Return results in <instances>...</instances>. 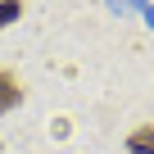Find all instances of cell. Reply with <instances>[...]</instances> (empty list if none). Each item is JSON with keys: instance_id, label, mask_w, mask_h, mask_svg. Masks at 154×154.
Masks as SVG:
<instances>
[{"instance_id": "obj_1", "label": "cell", "mask_w": 154, "mask_h": 154, "mask_svg": "<svg viewBox=\"0 0 154 154\" xmlns=\"http://www.w3.org/2000/svg\"><path fill=\"white\" fill-rule=\"evenodd\" d=\"M18 100H23V82H18L9 68H0V113L18 109Z\"/></svg>"}, {"instance_id": "obj_2", "label": "cell", "mask_w": 154, "mask_h": 154, "mask_svg": "<svg viewBox=\"0 0 154 154\" xmlns=\"http://www.w3.org/2000/svg\"><path fill=\"white\" fill-rule=\"evenodd\" d=\"M127 154H154V122H140L127 136Z\"/></svg>"}, {"instance_id": "obj_3", "label": "cell", "mask_w": 154, "mask_h": 154, "mask_svg": "<svg viewBox=\"0 0 154 154\" xmlns=\"http://www.w3.org/2000/svg\"><path fill=\"white\" fill-rule=\"evenodd\" d=\"M18 14H23V0H0V27H9Z\"/></svg>"}]
</instances>
